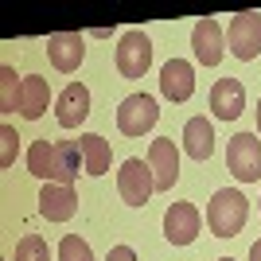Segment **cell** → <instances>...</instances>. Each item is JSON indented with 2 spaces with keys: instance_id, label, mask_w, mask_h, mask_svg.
<instances>
[{
  "instance_id": "1",
  "label": "cell",
  "mask_w": 261,
  "mask_h": 261,
  "mask_svg": "<svg viewBox=\"0 0 261 261\" xmlns=\"http://www.w3.org/2000/svg\"><path fill=\"white\" fill-rule=\"evenodd\" d=\"M246 218H250V203H246L242 191L222 187V191L211 195V203H207V226H211L215 238H238L242 226H246Z\"/></svg>"
},
{
  "instance_id": "2",
  "label": "cell",
  "mask_w": 261,
  "mask_h": 261,
  "mask_svg": "<svg viewBox=\"0 0 261 261\" xmlns=\"http://www.w3.org/2000/svg\"><path fill=\"white\" fill-rule=\"evenodd\" d=\"M117 191H121V199H125L129 207H144V203L152 199V191H156V175H152V168H148V160L129 156V160L121 164Z\"/></svg>"
},
{
  "instance_id": "3",
  "label": "cell",
  "mask_w": 261,
  "mask_h": 261,
  "mask_svg": "<svg viewBox=\"0 0 261 261\" xmlns=\"http://www.w3.org/2000/svg\"><path fill=\"white\" fill-rule=\"evenodd\" d=\"M226 168L238 175L242 184H257L261 179V137L238 133V137L226 144Z\"/></svg>"
},
{
  "instance_id": "4",
  "label": "cell",
  "mask_w": 261,
  "mask_h": 261,
  "mask_svg": "<svg viewBox=\"0 0 261 261\" xmlns=\"http://www.w3.org/2000/svg\"><path fill=\"white\" fill-rule=\"evenodd\" d=\"M226 51H234V59L250 63L261 51V12H238L226 28Z\"/></svg>"
},
{
  "instance_id": "5",
  "label": "cell",
  "mask_w": 261,
  "mask_h": 261,
  "mask_svg": "<svg viewBox=\"0 0 261 261\" xmlns=\"http://www.w3.org/2000/svg\"><path fill=\"white\" fill-rule=\"evenodd\" d=\"M152 66V39L144 32H125L117 43V70L125 78H144Z\"/></svg>"
},
{
  "instance_id": "6",
  "label": "cell",
  "mask_w": 261,
  "mask_h": 261,
  "mask_svg": "<svg viewBox=\"0 0 261 261\" xmlns=\"http://www.w3.org/2000/svg\"><path fill=\"white\" fill-rule=\"evenodd\" d=\"M156 117H160V109H156V98H148V94H129V98L117 106V129L125 133V137L148 133L156 125Z\"/></svg>"
},
{
  "instance_id": "7",
  "label": "cell",
  "mask_w": 261,
  "mask_h": 261,
  "mask_svg": "<svg viewBox=\"0 0 261 261\" xmlns=\"http://www.w3.org/2000/svg\"><path fill=\"white\" fill-rule=\"evenodd\" d=\"M199 226H203V218H199L195 203H172L164 215V238L172 246H191L199 238Z\"/></svg>"
},
{
  "instance_id": "8",
  "label": "cell",
  "mask_w": 261,
  "mask_h": 261,
  "mask_svg": "<svg viewBox=\"0 0 261 261\" xmlns=\"http://www.w3.org/2000/svg\"><path fill=\"white\" fill-rule=\"evenodd\" d=\"M191 51H195V59L203 66H218L222 63V55H226V35H222V28H218V20L203 16V20L191 28Z\"/></svg>"
},
{
  "instance_id": "9",
  "label": "cell",
  "mask_w": 261,
  "mask_h": 261,
  "mask_svg": "<svg viewBox=\"0 0 261 261\" xmlns=\"http://www.w3.org/2000/svg\"><path fill=\"white\" fill-rule=\"evenodd\" d=\"M47 59H51L55 70L70 74V70H78L82 59H86V39H82L78 32H55V35H47Z\"/></svg>"
},
{
  "instance_id": "10",
  "label": "cell",
  "mask_w": 261,
  "mask_h": 261,
  "mask_svg": "<svg viewBox=\"0 0 261 261\" xmlns=\"http://www.w3.org/2000/svg\"><path fill=\"white\" fill-rule=\"evenodd\" d=\"M160 94L168 101H187L195 94V66L187 59H168L160 66Z\"/></svg>"
},
{
  "instance_id": "11",
  "label": "cell",
  "mask_w": 261,
  "mask_h": 261,
  "mask_svg": "<svg viewBox=\"0 0 261 261\" xmlns=\"http://www.w3.org/2000/svg\"><path fill=\"white\" fill-rule=\"evenodd\" d=\"M148 168L156 175V191H172V184L179 179V148L172 144V137H160L148 148Z\"/></svg>"
},
{
  "instance_id": "12",
  "label": "cell",
  "mask_w": 261,
  "mask_h": 261,
  "mask_svg": "<svg viewBox=\"0 0 261 261\" xmlns=\"http://www.w3.org/2000/svg\"><path fill=\"white\" fill-rule=\"evenodd\" d=\"M90 117V90L82 82H70V86L55 98V121L63 129H78L82 121Z\"/></svg>"
},
{
  "instance_id": "13",
  "label": "cell",
  "mask_w": 261,
  "mask_h": 261,
  "mask_svg": "<svg viewBox=\"0 0 261 261\" xmlns=\"http://www.w3.org/2000/svg\"><path fill=\"white\" fill-rule=\"evenodd\" d=\"M211 109L222 121H238L242 109H246V86H242L238 78H218L215 86H211Z\"/></svg>"
},
{
  "instance_id": "14",
  "label": "cell",
  "mask_w": 261,
  "mask_h": 261,
  "mask_svg": "<svg viewBox=\"0 0 261 261\" xmlns=\"http://www.w3.org/2000/svg\"><path fill=\"white\" fill-rule=\"evenodd\" d=\"M74 211H78L74 187L43 184V191H39V215H43L47 222H66V218H74Z\"/></svg>"
},
{
  "instance_id": "15",
  "label": "cell",
  "mask_w": 261,
  "mask_h": 261,
  "mask_svg": "<svg viewBox=\"0 0 261 261\" xmlns=\"http://www.w3.org/2000/svg\"><path fill=\"white\" fill-rule=\"evenodd\" d=\"M51 106V86H47V78L39 74H28L23 78V90H20V117L23 121H39Z\"/></svg>"
},
{
  "instance_id": "16",
  "label": "cell",
  "mask_w": 261,
  "mask_h": 261,
  "mask_svg": "<svg viewBox=\"0 0 261 261\" xmlns=\"http://www.w3.org/2000/svg\"><path fill=\"white\" fill-rule=\"evenodd\" d=\"M28 172L35 179H43V184H59V148H55V141L39 137L28 148Z\"/></svg>"
},
{
  "instance_id": "17",
  "label": "cell",
  "mask_w": 261,
  "mask_h": 261,
  "mask_svg": "<svg viewBox=\"0 0 261 261\" xmlns=\"http://www.w3.org/2000/svg\"><path fill=\"white\" fill-rule=\"evenodd\" d=\"M78 148H82V172L86 175H106L109 164H113V148H109L106 137H98V133H82L78 137Z\"/></svg>"
},
{
  "instance_id": "18",
  "label": "cell",
  "mask_w": 261,
  "mask_h": 261,
  "mask_svg": "<svg viewBox=\"0 0 261 261\" xmlns=\"http://www.w3.org/2000/svg\"><path fill=\"white\" fill-rule=\"evenodd\" d=\"M184 152L191 156V160H199V164L215 152V129H211L207 117H191L184 125Z\"/></svg>"
},
{
  "instance_id": "19",
  "label": "cell",
  "mask_w": 261,
  "mask_h": 261,
  "mask_svg": "<svg viewBox=\"0 0 261 261\" xmlns=\"http://www.w3.org/2000/svg\"><path fill=\"white\" fill-rule=\"evenodd\" d=\"M55 148H59V184L74 187L78 168H86V164H82V148H78L74 141H55Z\"/></svg>"
},
{
  "instance_id": "20",
  "label": "cell",
  "mask_w": 261,
  "mask_h": 261,
  "mask_svg": "<svg viewBox=\"0 0 261 261\" xmlns=\"http://www.w3.org/2000/svg\"><path fill=\"white\" fill-rule=\"evenodd\" d=\"M20 90L23 82H16V66H0V113H12V109H20Z\"/></svg>"
},
{
  "instance_id": "21",
  "label": "cell",
  "mask_w": 261,
  "mask_h": 261,
  "mask_svg": "<svg viewBox=\"0 0 261 261\" xmlns=\"http://www.w3.org/2000/svg\"><path fill=\"white\" fill-rule=\"evenodd\" d=\"M12 261H51V250H47V242L39 238V234H23V238L16 242Z\"/></svg>"
},
{
  "instance_id": "22",
  "label": "cell",
  "mask_w": 261,
  "mask_h": 261,
  "mask_svg": "<svg viewBox=\"0 0 261 261\" xmlns=\"http://www.w3.org/2000/svg\"><path fill=\"white\" fill-rule=\"evenodd\" d=\"M59 261H94V250H90V242H82L78 234H66L59 242Z\"/></svg>"
},
{
  "instance_id": "23",
  "label": "cell",
  "mask_w": 261,
  "mask_h": 261,
  "mask_svg": "<svg viewBox=\"0 0 261 261\" xmlns=\"http://www.w3.org/2000/svg\"><path fill=\"white\" fill-rule=\"evenodd\" d=\"M0 144H4L0 168H12V164H16V152H20V133L12 129V125H0Z\"/></svg>"
},
{
  "instance_id": "24",
  "label": "cell",
  "mask_w": 261,
  "mask_h": 261,
  "mask_svg": "<svg viewBox=\"0 0 261 261\" xmlns=\"http://www.w3.org/2000/svg\"><path fill=\"white\" fill-rule=\"evenodd\" d=\"M106 261H137V253H133V246H113Z\"/></svg>"
},
{
  "instance_id": "25",
  "label": "cell",
  "mask_w": 261,
  "mask_h": 261,
  "mask_svg": "<svg viewBox=\"0 0 261 261\" xmlns=\"http://www.w3.org/2000/svg\"><path fill=\"white\" fill-rule=\"evenodd\" d=\"M250 261H261V238H257V242L250 246Z\"/></svg>"
},
{
  "instance_id": "26",
  "label": "cell",
  "mask_w": 261,
  "mask_h": 261,
  "mask_svg": "<svg viewBox=\"0 0 261 261\" xmlns=\"http://www.w3.org/2000/svg\"><path fill=\"white\" fill-rule=\"evenodd\" d=\"M257 133H261V101H257Z\"/></svg>"
},
{
  "instance_id": "27",
  "label": "cell",
  "mask_w": 261,
  "mask_h": 261,
  "mask_svg": "<svg viewBox=\"0 0 261 261\" xmlns=\"http://www.w3.org/2000/svg\"><path fill=\"white\" fill-rule=\"evenodd\" d=\"M218 261H234V257H218Z\"/></svg>"
}]
</instances>
